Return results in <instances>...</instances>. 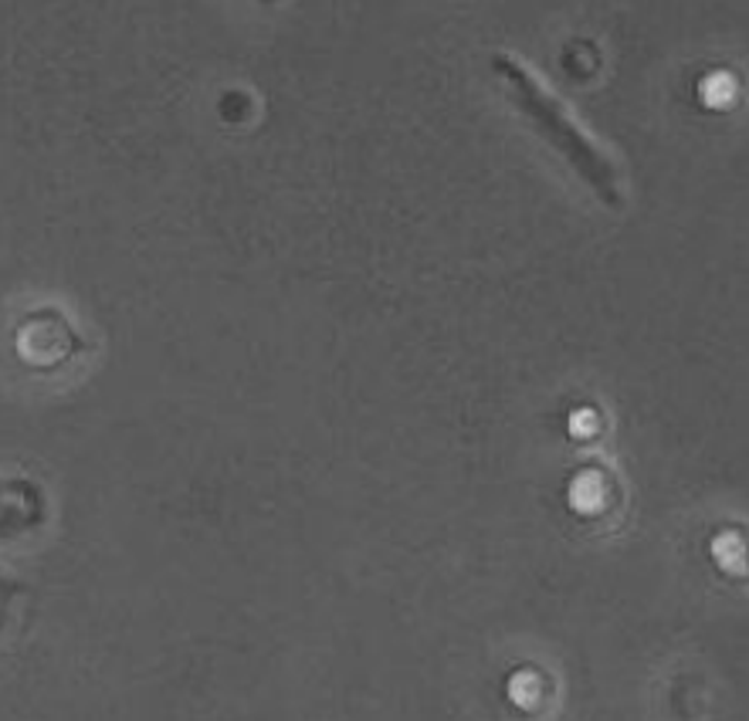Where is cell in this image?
I'll return each mask as SVG.
<instances>
[{"label": "cell", "mask_w": 749, "mask_h": 721, "mask_svg": "<svg viewBox=\"0 0 749 721\" xmlns=\"http://www.w3.org/2000/svg\"><path fill=\"white\" fill-rule=\"evenodd\" d=\"M492 68L495 75H502L505 89L512 92V99H516V105L523 109V115L529 119V123L536 126V133L567 156V164L577 170V177L586 180V187L597 193L601 204L607 207H617L621 204V183H617V170L614 164L607 159L604 149H597L594 143H590L573 123L570 115L563 112L560 99L549 95L536 78L519 65L512 61L508 55H495L492 58Z\"/></svg>", "instance_id": "cell-1"}]
</instances>
